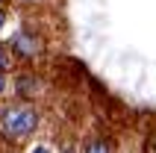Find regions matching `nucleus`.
Masks as SVG:
<instances>
[{
	"mask_svg": "<svg viewBox=\"0 0 156 153\" xmlns=\"http://www.w3.org/2000/svg\"><path fill=\"white\" fill-rule=\"evenodd\" d=\"M41 127V109L33 100H18L0 106V138L6 144H24Z\"/></svg>",
	"mask_w": 156,
	"mask_h": 153,
	"instance_id": "nucleus-1",
	"label": "nucleus"
},
{
	"mask_svg": "<svg viewBox=\"0 0 156 153\" xmlns=\"http://www.w3.org/2000/svg\"><path fill=\"white\" fill-rule=\"evenodd\" d=\"M9 47H12L18 62H35V59L44 56V35L35 27H21V30L12 33Z\"/></svg>",
	"mask_w": 156,
	"mask_h": 153,
	"instance_id": "nucleus-2",
	"label": "nucleus"
},
{
	"mask_svg": "<svg viewBox=\"0 0 156 153\" xmlns=\"http://www.w3.org/2000/svg\"><path fill=\"white\" fill-rule=\"evenodd\" d=\"M12 88H15V97L18 100H38L44 91V80L38 76V71L33 68H18L15 71V80H12Z\"/></svg>",
	"mask_w": 156,
	"mask_h": 153,
	"instance_id": "nucleus-3",
	"label": "nucleus"
},
{
	"mask_svg": "<svg viewBox=\"0 0 156 153\" xmlns=\"http://www.w3.org/2000/svg\"><path fill=\"white\" fill-rule=\"evenodd\" d=\"M80 153H115V141L103 133H97V136H88L80 147Z\"/></svg>",
	"mask_w": 156,
	"mask_h": 153,
	"instance_id": "nucleus-4",
	"label": "nucleus"
},
{
	"mask_svg": "<svg viewBox=\"0 0 156 153\" xmlns=\"http://www.w3.org/2000/svg\"><path fill=\"white\" fill-rule=\"evenodd\" d=\"M0 71L3 74H15L18 71V59H15V53H12L9 44H0Z\"/></svg>",
	"mask_w": 156,
	"mask_h": 153,
	"instance_id": "nucleus-5",
	"label": "nucleus"
},
{
	"mask_svg": "<svg viewBox=\"0 0 156 153\" xmlns=\"http://www.w3.org/2000/svg\"><path fill=\"white\" fill-rule=\"evenodd\" d=\"M27 153H56V150H53L47 141H33V144L27 147Z\"/></svg>",
	"mask_w": 156,
	"mask_h": 153,
	"instance_id": "nucleus-6",
	"label": "nucleus"
},
{
	"mask_svg": "<svg viewBox=\"0 0 156 153\" xmlns=\"http://www.w3.org/2000/svg\"><path fill=\"white\" fill-rule=\"evenodd\" d=\"M144 153H156V130H150L144 136Z\"/></svg>",
	"mask_w": 156,
	"mask_h": 153,
	"instance_id": "nucleus-7",
	"label": "nucleus"
},
{
	"mask_svg": "<svg viewBox=\"0 0 156 153\" xmlns=\"http://www.w3.org/2000/svg\"><path fill=\"white\" fill-rule=\"evenodd\" d=\"M6 91H9V74H3V71H0V100L6 97Z\"/></svg>",
	"mask_w": 156,
	"mask_h": 153,
	"instance_id": "nucleus-8",
	"label": "nucleus"
},
{
	"mask_svg": "<svg viewBox=\"0 0 156 153\" xmlns=\"http://www.w3.org/2000/svg\"><path fill=\"white\" fill-rule=\"evenodd\" d=\"M6 21H9V12L3 6H0V30H3V27H6Z\"/></svg>",
	"mask_w": 156,
	"mask_h": 153,
	"instance_id": "nucleus-9",
	"label": "nucleus"
},
{
	"mask_svg": "<svg viewBox=\"0 0 156 153\" xmlns=\"http://www.w3.org/2000/svg\"><path fill=\"white\" fill-rule=\"evenodd\" d=\"M15 3H21V6H35V3H41V0H15Z\"/></svg>",
	"mask_w": 156,
	"mask_h": 153,
	"instance_id": "nucleus-10",
	"label": "nucleus"
},
{
	"mask_svg": "<svg viewBox=\"0 0 156 153\" xmlns=\"http://www.w3.org/2000/svg\"><path fill=\"white\" fill-rule=\"evenodd\" d=\"M3 3H6V0H0V6H3Z\"/></svg>",
	"mask_w": 156,
	"mask_h": 153,
	"instance_id": "nucleus-11",
	"label": "nucleus"
},
{
	"mask_svg": "<svg viewBox=\"0 0 156 153\" xmlns=\"http://www.w3.org/2000/svg\"><path fill=\"white\" fill-rule=\"evenodd\" d=\"M65 153H74V150H65Z\"/></svg>",
	"mask_w": 156,
	"mask_h": 153,
	"instance_id": "nucleus-12",
	"label": "nucleus"
},
{
	"mask_svg": "<svg viewBox=\"0 0 156 153\" xmlns=\"http://www.w3.org/2000/svg\"><path fill=\"white\" fill-rule=\"evenodd\" d=\"M6 153H9V150H6ZM12 153H15V150H12Z\"/></svg>",
	"mask_w": 156,
	"mask_h": 153,
	"instance_id": "nucleus-13",
	"label": "nucleus"
}]
</instances>
